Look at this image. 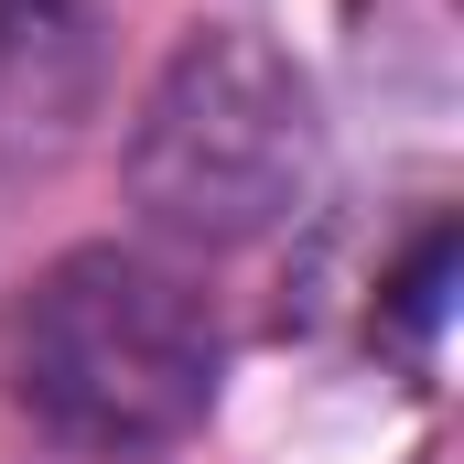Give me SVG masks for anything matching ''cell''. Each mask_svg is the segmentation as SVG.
I'll return each instance as SVG.
<instances>
[{
  "label": "cell",
  "instance_id": "obj_1",
  "mask_svg": "<svg viewBox=\"0 0 464 464\" xmlns=\"http://www.w3.org/2000/svg\"><path fill=\"white\" fill-rule=\"evenodd\" d=\"M11 400L76 454H173L217 411V314L140 248H65L11 303Z\"/></svg>",
  "mask_w": 464,
  "mask_h": 464
},
{
  "label": "cell",
  "instance_id": "obj_4",
  "mask_svg": "<svg viewBox=\"0 0 464 464\" xmlns=\"http://www.w3.org/2000/svg\"><path fill=\"white\" fill-rule=\"evenodd\" d=\"M443 281H454V227L432 217L421 248L400 259V281H389V324H400V335H432V324H443Z\"/></svg>",
  "mask_w": 464,
  "mask_h": 464
},
{
  "label": "cell",
  "instance_id": "obj_2",
  "mask_svg": "<svg viewBox=\"0 0 464 464\" xmlns=\"http://www.w3.org/2000/svg\"><path fill=\"white\" fill-rule=\"evenodd\" d=\"M130 195L184 248H248L314 195V87L259 33H184L130 119Z\"/></svg>",
  "mask_w": 464,
  "mask_h": 464
},
{
  "label": "cell",
  "instance_id": "obj_3",
  "mask_svg": "<svg viewBox=\"0 0 464 464\" xmlns=\"http://www.w3.org/2000/svg\"><path fill=\"white\" fill-rule=\"evenodd\" d=\"M76 11L65 0H0V140H54V119L76 109Z\"/></svg>",
  "mask_w": 464,
  "mask_h": 464
}]
</instances>
